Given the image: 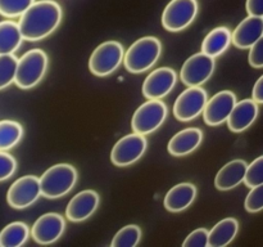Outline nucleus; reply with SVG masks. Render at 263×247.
Here are the masks:
<instances>
[{
    "label": "nucleus",
    "mask_w": 263,
    "mask_h": 247,
    "mask_svg": "<svg viewBox=\"0 0 263 247\" xmlns=\"http://www.w3.org/2000/svg\"><path fill=\"white\" fill-rule=\"evenodd\" d=\"M62 21V8L54 0L33 2L20 15L18 27L23 40L40 41L58 28Z\"/></svg>",
    "instance_id": "obj_1"
},
{
    "label": "nucleus",
    "mask_w": 263,
    "mask_h": 247,
    "mask_svg": "<svg viewBox=\"0 0 263 247\" xmlns=\"http://www.w3.org/2000/svg\"><path fill=\"white\" fill-rule=\"evenodd\" d=\"M162 44L154 36H144L136 40L123 54V63L131 74H141L151 69L158 62Z\"/></svg>",
    "instance_id": "obj_2"
},
{
    "label": "nucleus",
    "mask_w": 263,
    "mask_h": 247,
    "mask_svg": "<svg viewBox=\"0 0 263 247\" xmlns=\"http://www.w3.org/2000/svg\"><path fill=\"white\" fill-rule=\"evenodd\" d=\"M76 167L69 164H57L44 171L39 178L41 196L45 198H61L71 192L77 183Z\"/></svg>",
    "instance_id": "obj_3"
},
{
    "label": "nucleus",
    "mask_w": 263,
    "mask_h": 247,
    "mask_svg": "<svg viewBox=\"0 0 263 247\" xmlns=\"http://www.w3.org/2000/svg\"><path fill=\"white\" fill-rule=\"evenodd\" d=\"M48 69V56L41 49H31L17 61L14 84L21 89L35 87Z\"/></svg>",
    "instance_id": "obj_4"
},
{
    "label": "nucleus",
    "mask_w": 263,
    "mask_h": 247,
    "mask_svg": "<svg viewBox=\"0 0 263 247\" xmlns=\"http://www.w3.org/2000/svg\"><path fill=\"white\" fill-rule=\"evenodd\" d=\"M123 46L120 41H104L95 48L89 59V69L92 75L105 77L118 69L123 61Z\"/></svg>",
    "instance_id": "obj_5"
},
{
    "label": "nucleus",
    "mask_w": 263,
    "mask_h": 247,
    "mask_svg": "<svg viewBox=\"0 0 263 247\" xmlns=\"http://www.w3.org/2000/svg\"><path fill=\"white\" fill-rule=\"evenodd\" d=\"M168 108L161 99H148L138 107L131 118V128L134 133L148 135L154 133L166 121Z\"/></svg>",
    "instance_id": "obj_6"
},
{
    "label": "nucleus",
    "mask_w": 263,
    "mask_h": 247,
    "mask_svg": "<svg viewBox=\"0 0 263 247\" xmlns=\"http://www.w3.org/2000/svg\"><path fill=\"white\" fill-rule=\"evenodd\" d=\"M198 10L197 0H171L162 13V26L171 32L185 30L194 22Z\"/></svg>",
    "instance_id": "obj_7"
},
{
    "label": "nucleus",
    "mask_w": 263,
    "mask_h": 247,
    "mask_svg": "<svg viewBox=\"0 0 263 247\" xmlns=\"http://www.w3.org/2000/svg\"><path fill=\"white\" fill-rule=\"evenodd\" d=\"M146 148H148V140L145 135L138 133L127 134L113 146L110 152V161L118 167L130 166L143 157Z\"/></svg>",
    "instance_id": "obj_8"
},
{
    "label": "nucleus",
    "mask_w": 263,
    "mask_h": 247,
    "mask_svg": "<svg viewBox=\"0 0 263 247\" xmlns=\"http://www.w3.org/2000/svg\"><path fill=\"white\" fill-rule=\"evenodd\" d=\"M215 58L204 53L193 54L184 62L180 79L186 86H202L212 77L215 71Z\"/></svg>",
    "instance_id": "obj_9"
},
{
    "label": "nucleus",
    "mask_w": 263,
    "mask_h": 247,
    "mask_svg": "<svg viewBox=\"0 0 263 247\" xmlns=\"http://www.w3.org/2000/svg\"><path fill=\"white\" fill-rule=\"evenodd\" d=\"M207 99V92L202 86H189L175 100V117L182 122L194 120L202 115Z\"/></svg>",
    "instance_id": "obj_10"
},
{
    "label": "nucleus",
    "mask_w": 263,
    "mask_h": 247,
    "mask_svg": "<svg viewBox=\"0 0 263 247\" xmlns=\"http://www.w3.org/2000/svg\"><path fill=\"white\" fill-rule=\"evenodd\" d=\"M41 196L39 178L35 175H26L18 178L9 187L7 193V202L10 207L22 210L32 206Z\"/></svg>",
    "instance_id": "obj_11"
},
{
    "label": "nucleus",
    "mask_w": 263,
    "mask_h": 247,
    "mask_svg": "<svg viewBox=\"0 0 263 247\" xmlns=\"http://www.w3.org/2000/svg\"><path fill=\"white\" fill-rule=\"evenodd\" d=\"M66 231V220L57 213H48L37 218L31 228V237L39 244H51Z\"/></svg>",
    "instance_id": "obj_12"
},
{
    "label": "nucleus",
    "mask_w": 263,
    "mask_h": 247,
    "mask_svg": "<svg viewBox=\"0 0 263 247\" xmlns=\"http://www.w3.org/2000/svg\"><path fill=\"white\" fill-rule=\"evenodd\" d=\"M177 82L175 69L159 67L146 76L143 82V94L146 99H162L174 90Z\"/></svg>",
    "instance_id": "obj_13"
},
{
    "label": "nucleus",
    "mask_w": 263,
    "mask_h": 247,
    "mask_svg": "<svg viewBox=\"0 0 263 247\" xmlns=\"http://www.w3.org/2000/svg\"><path fill=\"white\" fill-rule=\"evenodd\" d=\"M236 103V95L231 90H222L213 95L203 110V120L210 126H218L226 122L234 104Z\"/></svg>",
    "instance_id": "obj_14"
},
{
    "label": "nucleus",
    "mask_w": 263,
    "mask_h": 247,
    "mask_svg": "<svg viewBox=\"0 0 263 247\" xmlns=\"http://www.w3.org/2000/svg\"><path fill=\"white\" fill-rule=\"evenodd\" d=\"M100 197L92 189H85L71 198L66 207V218L73 223H80L90 216L99 207Z\"/></svg>",
    "instance_id": "obj_15"
},
{
    "label": "nucleus",
    "mask_w": 263,
    "mask_h": 247,
    "mask_svg": "<svg viewBox=\"0 0 263 247\" xmlns=\"http://www.w3.org/2000/svg\"><path fill=\"white\" fill-rule=\"evenodd\" d=\"M258 112L259 104H257L253 99H243L240 102L236 100L226 120L229 129L233 133H243L253 125L258 117Z\"/></svg>",
    "instance_id": "obj_16"
},
{
    "label": "nucleus",
    "mask_w": 263,
    "mask_h": 247,
    "mask_svg": "<svg viewBox=\"0 0 263 247\" xmlns=\"http://www.w3.org/2000/svg\"><path fill=\"white\" fill-rule=\"evenodd\" d=\"M263 36V17L248 15L244 18L234 32H231V43L239 49H249Z\"/></svg>",
    "instance_id": "obj_17"
},
{
    "label": "nucleus",
    "mask_w": 263,
    "mask_h": 247,
    "mask_svg": "<svg viewBox=\"0 0 263 247\" xmlns=\"http://www.w3.org/2000/svg\"><path fill=\"white\" fill-rule=\"evenodd\" d=\"M202 142L203 131L199 128H186L170 139L167 149L175 157L187 156L198 149Z\"/></svg>",
    "instance_id": "obj_18"
},
{
    "label": "nucleus",
    "mask_w": 263,
    "mask_h": 247,
    "mask_svg": "<svg viewBox=\"0 0 263 247\" xmlns=\"http://www.w3.org/2000/svg\"><path fill=\"white\" fill-rule=\"evenodd\" d=\"M197 197V187L192 183H179L164 196L163 205L170 213H181L186 210Z\"/></svg>",
    "instance_id": "obj_19"
},
{
    "label": "nucleus",
    "mask_w": 263,
    "mask_h": 247,
    "mask_svg": "<svg viewBox=\"0 0 263 247\" xmlns=\"http://www.w3.org/2000/svg\"><path fill=\"white\" fill-rule=\"evenodd\" d=\"M247 162L244 160L236 158L228 162L218 170L215 178V185L218 190H230L243 183L246 174Z\"/></svg>",
    "instance_id": "obj_20"
},
{
    "label": "nucleus",
    "mask_w": 263,
    "mask_h": 247,
    "mask_svg": "<svg viewBox=\"0 0 263 247\" xmlns=\"http://www.w3.org/2000/svg\"><path fill=\"white\" fill-rule=\"evenodd\" d=\"M231 44V31L225 26L213 28L207 33L202 43V53L217 58L225 53Z\"/></svg>",
    "instance_id": "obj_21"
},
{
    "label": "nucleus",
    "mask_w": 263,
    "mask_h": 247,
    "mask_svg": "<svg viewBox=\"0 0 263 247\" xmlns=\"http://www.w3.org/2000/svg\"><path fill=\"white\" fill-rule=\"evenodd\" d=\"M238 232L239 223L236 219H222L211 231H208V246L226 247L235 239Z\"/></svg>",
    "instance_id": "obj_22"
},
{
    "label": "nucleus",
    "mask_w": 263,
    "mask_h": 247,
    "mask_svg": "<svg viewBox=\"0 0 263 247\" xmlns=\"http://www.w3.org/2000/svg\"><path fill=\"white\" fill-rule=\"evenodd\" d=\"M23 38L14 21L0 22V54H14L20 49Z\"/></svg>",
    "instance_id": "obj_23"
},
{
    "label": "nucleus",
    "mask_w": 263,
    "mask_h": 247,
    "mask_svg": "<svg viewBox=\"0 0 263 247\" xmlns=\"http://www.w3.org/2000/svg\"><path fill=\"white\" fill-rule=\"evenodd\" d=\"M30 229L23 221H13L0 232V247H21L27 242Z\"/></svg>",
    "instance_id": "obj_24"
},
{
    "label": "nucleus",
    "mask_w": 263,
    "mask_h": 247,
    "mask_svg": "<svg viewBox=\"0 0 263 247\" xmlns=\"http://www.w3.org/2000/svg\"><path fill=\"white\" fill-rule=\"evenodd\" d=\"M23 136V128L13 120L0 121V151H9L17 146Z\"/></svg>",
    "instance_id": "obj_25"
},
{
    "label": "nucleus",
    "mask_w": 263,
    "mask_h": 247,
    "mask_svg": "<svg viewBox=\"0 0 263 247\" xmlns=\"http://www.w3.org/2000/svg\"><path fill=\"white\" fill-rule=\"evenodd\" d=\"M141 239V229L136 224H130L116 233L110 243L112 247H136Z\"/></svg>",
    "instance_id": "obj_26"
},
{
    "label": "nucleus",
    "mask_w": 263,
    "mask_h": 247,
    "mask_svg": "<svg viewBox=\"0 0 263 247\" xmlns=\"http://www.w3.org/2000/svg\"><path fill=\"white\" fill-rule=\"evenodd\" d=\"M17 61L14 54H0V90L14 82Z\"/></svg>",
    "instance_id": "obj_27"
},
{
    "label": "nucleus",
    "mask_w": 263,
    "mask_h": 247,
    "mask_svg": "<svg viewBox=\"0 0 263 247\" xmlns=\"http://www.w3.org/2000/svg\"><path fill=\"white\" fill-rule=\"evenodd\" d=\"M35 0H0V14L5 18H17Z\"/></svg>",
    "instance_id": "obj_28"
},
{
    "label": "nucleus",
    "mask_w": 263,
    "mask_h": 247,
    "mask_svg": "<svg viewBox=\"0 0 263 247\" xmlns=\"http://www.w3.org/2000/svg\"><path fill=\"white\" fill-rule=\"evenodd\" d=\"M243 182L249 188L263 184V156L257 157L251 165H247Z\"/></svg>",
    "instance_id": "obj_29"
},
{
    "label": "nucleus",
    "mask_w": 263,
    "mask_h": 247,
    "mask_svg": "<svg viewBox=\"0 0 263 247\" xmlns=\"http://www.w3.org/2000/svg\"><path fill=\"white\" fill-rule=\"evenodd\" d=\"M246 210L251 214H256L262 211L263 208V185L251 188V192L248 193L246 198Z\"/></svg>",
    "instance_id": "obj_30"
},
{
    "label": "nucleus",
    "mask_w": 263,
    "mask_h": 247,
    "mask_svg": "<svg viewBox=\"0 0 263 247\" xmlns=\"http://www.w3.org/2000/svg\"><path fill=\"white\" fill-rule=\"evenodd\" d=\"M17 170V161L7 151H0V182L8 180Z\"/></svg>",
    "instance_id": "obj_31"
},
{
    "label": "nucleus",
    "mask_w": 263,
    "mask_h": 247,
    "mask_svg": "<svg viewBox=\"0 0 263 247\" xmlns=\"http://www.w3.org/2000/svg\"><path fill=\"white\" fill-rule=\"evenodd\" d=\"M184 247H207L208 246V229L199 228L193 231L182 243Z\"/></svg>",
    "instance_id": "obj_32"
},
{
    "label": "nucleus",
    "mask_w": 263,
    "mask_h": 247,
    "mask_svg": "<svg viewBox=\"0 0 263 247\" xmlns=\"http://www.w3.org/2000/svg\"><path fill=\"white\" fill-rule=\"evenodd\" d=\"M249 64L254 68H262L263 67V39H259L258 41L253 44L249 48L248 56Z\"/></svg>",
    "instance_id": "obj_33"
},
{
    "label": "nucleus",
    "mask_w": 263,
    "mask_h": 247,
    "mask_svg": "<svg viewBox=\"0 0 263 247\" xmlns=\"http://www.w3.org/2000/svg\"><path fill=\"white\" fill-rule=\"evenodd\" d=\"M247 12L249 15L263 17V0H247Z\"/></svg>",
    "instance_id": "obj_34"
},
{
    "label": "nucleus",
    "mask_w": 263,
    "mask_h": 247,
    "mask_svg": "<svg viewBox=\"0 0 263 247\" xmlns=\"http://www.w3.org/2000/svg\"><path fill=\"white\" fill-rule=\"evenodd\" d=\"M252 99L257 103V104H262L263 103V76L257 80L256 85L252 90Z\"/></svg>",
    "instance_id": "obj_35"
}]
</instances>
